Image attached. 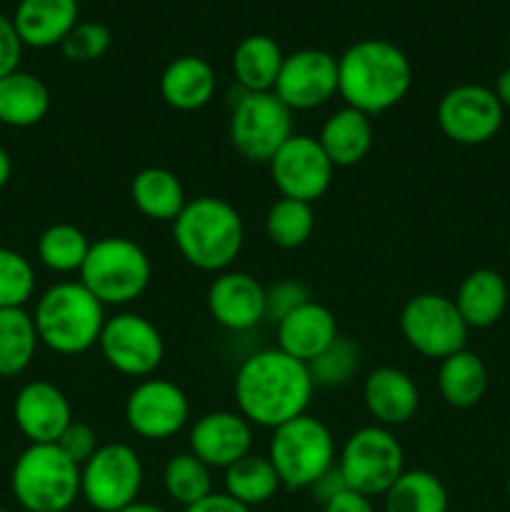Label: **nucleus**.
<instances>
[{"instance_id":"nucleus-1","label":"nucleus","mask_w":510,"mask_h":512,"mask_svg":"<svg viewBox=\"0 0 510 512\" xmlns=\"http://www.w3.org/2000/svg\"><path fill=\"white\" fill-rule=\"evenodd\" d=\"M238 413L253 428H280L308 413L315 385L308 365L278 348L258 350L240 363L233 380Z\"/></svg>"},{"instance_id":"nucleus-2","label":"nucleus","mask_w":510,"mask_h":512,"mask_svg":"<svg viewBox=\"0 0 510 512\" xmlns=\"http://www.w3.org/2000/svg\"><path fill=\"white\" fill-rule=\"evenodd\" d=\"M410 85L413 65L390 40H358L338 58V95L370 118L403 103Z\"/></svg>"},{"instance_id":"nucleus-3","label":"nucleus","mask_w":510,"mask_h":512,"mask_svg":"<svg viewBox=\"0 0 510 512\" xmlns=\"http://www.w3.org/2000/svg\"><path fill=\"white\" fill-rule=\"evenodd\" d=\"M173 243L180 258L203 273H225L245 243V225L235 205L215 195L188 200L173 220Z\"/></svg>"},{"instance_id":"nucleus-4","label":"nucleus","mask_w":510,"mask_h":512,"mask_svg":"<svg viewBox=\"0 0 510 512\" xmlns=\"http://www.w3.org/2000/svg\"><path fill=\"white\" fill-rule=\"evenodd\" d=\"M105 320V305L80 280L50 285L33 313L38 340L58 355L88 353L98 345Z\"/></svg>"},{"instance_id":"nucleus-5","label":"nucleus","mask_w":510,"mask_h":512,"mask_svg":"<svg viewBox=\"0 0 510 512\" xmlns=\"http://www.w3.org/2000/svg\"><path fill=\"white\" fill-rule=\"evenodd\" d=\"M10 488L28 512H68L80 498V465L55 443L28 445L15 460Z\"/></svg>"},{"instance_id":"nucleus-6","label":"nucleus","mask_w":510,"mask_h":512,"mask_svg":"<svg viewBox=\"0 0 510 512\" xmlns=\"http://www.w3.org/2000/svg\"><path fill=\"white\" fill-rule=\"evenodd\" d=\"M80 283L108 308L135 303L148 290L153 265L135 240L108 235L90 243L88 258L80 268Z\"/></svg>"},{"instance_id":"nucleus-7","label":"nucleus","mask_w":510,"mask_h":512,"mask_svg":"<svg viewBox=\"0 0 510 512\" xmlns=\"http://www.w3.org/2000/svg\"><path fill=\"white\" fill-rule=\"evenodd\" d=\"M268 458L283 488L308 490L338 463V450L328 425L305 413L273 430Z\"/></svg>"},{"instance_id":"nucleus-8","label":"nucleus","mask_w":510,"mask_h":512,"mask_svg":"<svg viewBox=\"0 0 510 512\" xmlns=\"http://www.w3.org/2000/svg\"><path fill=\"white\" fill-rule=\"evenodd\" d=\"M338 470L350 490L368 498H383L405 473L403 445L390 428L365 425L343 443Z\"/></svg>"},{"instance_id":"nucleus-9","label":"nucleus","mask_w":510,"mask_h":512,"mask_svg":"<svg viewBox=\"0 0 510 512\" xmlns=\"http://www.w3.org/2000/svg\"><path fill=\"white\" fill-rule=\"evenodd\" d=\"M295 135L293 110L270 93H245L233 100L228 138L250 163H270L273 155Z\"/></svg>"},{"instance_id":"nucleus-10","label":"nucleus","mask_w":510,"mask_h":512,"mask_svg":"<svg viewBox=\"0 0 510 512\" xmlns=\"http://www.w3.org/2000/svg\"><path fill=\"white\" fill-rule=\"evenodd\" d=\"M145 468L138 450L125 443L100 445L80 468V498L98 512H118L138 503Z\"/></svg>"},{"instance_id":"nucleus-11","label":"nucleus","mask_w":510,"mask_h":512,"mask_svg":"<svg viewBox=\"0 0 510 512\" xmlns=\"http://www.w3.org/2000/svg\"><path fill=\"white\" fill-rule=\"evenodd\" d=\"M468 330L455 300L448 295L418 293L400 310V333L423 358L445 360L465 350Z\"/></svg>"},{"instance_id":"nucleus-12","label":"nucleus","mask_w":510,"mask_h":512,"mask_svg":"<svg viewBox=\"0 0 510 512\" xmlns=\"http://www.w3.org/2000/svg\"><path fill=\"white\" fill-rule=\"evenodd\" d=\"M98 348L115 373L140 380L150 378L165 358V340L155 323L128 310L105 320Z\"/></svg>"},{"instance_id":"nucleus-13","label":"nucleus","mask_w":510,"mask_h":512,"mask_svg":"<svg viewBox=\"0 0 510 512\" xmlns=\"http://www.w3.org/2000/svg\"><path fill=\"white\" fill-rule=\"evenodd\" d=\"M435 118L445 138L453 143L483 145L503 128L505 108L490 88L465 83L455 85L440 98Z\"/></svg>"},{"instance_id":"nucleus-14","label":"nucleus","mask_w":510,"mask_h":512,"mask_svg":"<svg viewBox=\"0 0 510 512\" xmlns=\"http://www.w3.org/2000/svg\"><path fill=\"white\" fill-rule=\"evenodd\" d=\"M268 165L280 198L315 203L333 185L335 165L313 135L295 133Z\"/></svg>"},{"instance_id":"nucleus-15","label":"nucleus","mask_w":510,"mask_h":512,"mask_svg":"<svg viewBox=\"0 0 510 512\" xmlns=\"http://www.w3.org/2000/svg\"><path fill=\"white\" fill-rule=\"evenodd\" d=\"M190 403L183 388L165 378H145L125 400V423L143 440H168L188 425Z\"/></svg>"},{"instance_id":"nucleus-16","label":"nucleus","mask_w":510,"mask_h":512,"mask_svg":"<svg viewBox=\"0 0 510 512\" xmlns=\"http://www.w3.org/2000/svg\"><path fill=\"white\" fill-rule=\"evenodd\" d=\"M273 93L293 113L330 103L338 95V58L323 48H300L285 55Z\"/></svg>"},{"instance_id":"nucleus-17","label":"nucleus","mask_w":510,"mask_h":512,"mask_svg":"<svg viewBox=\"0 0 510 512\" xmlns=\"http://www.w3.org/2000/svg\"><path fill=\"white\" fill-rule=\"evenodd\" d=\"M188 445L208 468L228 470L253 453V425L238 410H213L195 420Z\"/></svg>"},{"instance_id":"nucleus-18","label":"nucleus","mask_w":510,"mask_h":512,"mask_svg":"<svg viewBox=\"0 0 510 512\" xmlns=\"http://www.w3.org/2000/svg\"><path fill=\"white\" fill-rule=\"evenodd\" d=\"M13 418L30 445L58 443L73 423V408L63 390L48 380H30L18 390Z\"/></svg>"},{"instance_id":"nucleus-19","label":"nucleus","mask_w":510,"mask_h":512,"mask_svg":"<svg viewBox=\"0 0 510 512\" xmlns=\"http://www.w3.org/2000/svg\"><path fill=\"white\" fill-rule=\"evenodd\" d=\"M208 313L230 333H248L265 320V288L255 275L225 270L208 288Z\"/></svg>"},{"instance_id":"nucleus-20","label":"nucleus","mask_w":510,"mask_h":512,"mask_svg":"<svg viewBox=\"0 0 510 512\" xmlns=\"http://www.w3.org/2000/svg\"><path fill=\"white\" fill-rule=\"evenodd\" d=\"M363 403L375 425L400 428L418 413L420 390L405 370L383 365L370 370L363 380Z\"/></svg>"},{"instance_id":"nucleus-21","label":"nucleus","mask_w":510,"mask_h":512,"mask_svg":"<svg viewBox=\"0 0 510 512\" xmlns=\"http://www.w3.org/2000/svg\"><path fill=\"white\" fill-rule=\"evenodd\" d=\"M275 333H278V350L308 365L338 338V320L328 305L308 300L285 315L275 325Z\"/></svg>"},{"instance_id":"nucleus-22","label":"nucleus","mask_w":510,"mask_h":512,"mask_svg":"<svg viewBox=\"0 0 510 512\" xmlns=\"http://www.w3.org/2000/svg\"><path fill=\"white\" fill-rule=\"evenodd\" d=\"M78 0H20L13 25L25 48L45 50L60 45L80 23Z\"/></svg>"},{"instance_id":"nucleus-23","label":"nucleus","mask_w":510,"mask_h":512,"mask_svg":"<svg viewBox=\"0 0 510 512\" xmlns=\"http://www.w3.org/2000/svg\"><path fill=\"white\" fill-rule=\"evenodd\" d=\"M218 90L213 65L200 55H180L165 65L160 75V95L165 103L180 113L205 108Z\"/></svg>"},{"instance_id":"nucleus-24","label":"nucleus","mask_w":510,"mask_h":512,"mask_svg":"<svg viewBox=\"0 0 510 512\" xmlns=\"http://www.w3.org/2000/svg\"><path fill=\"white\" fill-rule=\"evenodd\" d=\"M318 143L335 168H353L373 148V118L343 105L328 115L320 128Z\"/></svg>"},{"instance_id":"nucleus-25","label":"nucleus","mask_w":510,"mask_h":512,"mask_svg":"<svg viewBox=\"0 0 510 512\" xmlns=\"http://www.w3.org/2000/svg\"><path fill=\"white\" fill-rule=\"evenodd\" d=\"M453 300L468 328H490L508 308V283L498 270L478 268L465 275Z\"/></svg>"},{"instance_id":"nucleus-26","label":"nucleus","mask_w":510,"mask_h":512,"mask_svg":"<svg viewBox=\"0 0 510 512\" xmlns=\"http://www.w3.org/2000/svg\"><path fill=\"white\" fill-rule=\"evenodd\" d=\"M285 53L275 38L263 33L248 35L240 40L230 58L233 78L245 93H270L275 88L280 68H283Z\"/></svg>"},{"instance_id":"nucleus-27","label":"nucleus","mask_w":510,"mask_h":512,"mask_svg":"<svg viewBox=\"0 0 510 512\" xmlns=\"http://www.w3.org/2000/svg\"><path fill=\"white\" fill-rule=\"evenodd\" d=\"M130 200L140 215L158 223H173L188 203L183 183L168 168H143L135 173L130 183Z\"/></svg>"},{"instance_id":"nucleus-28","label":"nucleus","mask_w":510,"mask_h":512,"mask_svg":"<svg viewBox=\"0 0 510 512\" xmlns=\"http://www.w3.org/2000/svg\"><path fill=\"white\" fill-rule=\"evenodd\" d=\"M50 90L28 70L0 78V123L10 128H33L48 115Z\"/></svg>"},{"instance_id":"nucleus-29","label":"nucleus","mask_w":510,"mask_h":512,"mask_svg":"<svg viewBox=\"0 0 510 512\" xmlns=\"http://www.w3.org/2000/svg\"><path fill=\"white\" fill-rule=\"evenodd\" d=\"M438 393L450 408L468 410L485 398L488 390V368L470 350H458L450 358L440 360Z\"/></svg>"},{"instance_id":"nucleus-30","label":"nucleus","mask_w":510,"mask_h":512,"mask_svg":"<svg viewBox=\"0 0 510 512\" xmlns=\"http://www.w3.org/2000/svg\"><path fill=\"white\" fill-rule=\"evenodd\" d=\"M38 345V330L28 310H0V378L25 373L38 353Z\"/></svg>"},{"instance_id":"nucleus-31","label":"nucleus","mask_w":510,"mask_h":512,"mask_svg":"<svg viewBox=\"0 0 510 512\" xmlns=\"http://www.w3.org/2000/svg\"><path fill=\"white\" fill-rule=\"evenodd\" d=\"M383 512H448V490L430 470H405L383 495Z\"/></svg>"},{"instance_id":"nucleus-32","label":"nucleus","mask_w":510,"mask_h":512,"mask_svg":"<svg viewBox=\"0 0 510 512\" xmlns=\"http://www.w3.org/2000/svg\"><path fill=\"white\" fill-rule=\"evenodd\" d=\"M280 488L283 485H280V478L268 455L250 453L225 470V493L238 500V503L248 505L250 510L255 505L273 500Z\"/></svg>"},{"instance_id":"nucleus-33","label":"nucleus","mask_w":510,"mask_h":512,"mask_svg":"<svg viewBox=\"0 0 510 512\" xmlns=\"http://www.w3.org/2000/svg\"><path fill=\"white\" fill-rule=\"evenodd\" d=\"M163 488L168 498L173 503L183 505L185 510L190 505L200 503L203 498H208L210 493H215L213 468H208L203 460L195 458L190 450L175 453L163 468Z\"/></svg>"},{"instance_id":"nucleus-34","label":"nucleus","mask_w":510,"mask_h":512,"mask_svg":"<svg viewBox=\"0 0 510 512\" xmlns=\"http://www.w3.org/2000/svg\"><path fill=\"white\" fill-rule=\"evenodd\" d=\"M38 260L48 270L60 275L80 273L88 258L90 240L80 228L70 223H55L45 228L38 238Z\"/></svg>"},{"instance_id":"nucleus-35","label":"nucleus","mask_w":510,"mask_h":512,"mask_svg":"<svg viewBox=\"0 0 510 512\" xmlns=\"http://www.w3.org/2000/svg\"><path fill=\"white\" fill-rule=\"evenodd\" d=\"M315 230L313 203L280 198L265 215V235L283 250H295L310 240Z\"/></svg>"},{"instance_id":"nucleus-36","label":"nucleus","mask_w":510,"mask_h":512,"mask_svg":"<svg viewBox=\"0 0 510 512\" xmlns=\"http://www.w3.org/2000/svg\"><path fill=\"white\" fill-rule=\"evenodd\" d=\"M315 388H343L360 370V350L350 338H338L308 363Z\"/></svg>"},{"instance_id":"nucleus-37","label":"nucleus","mask_w":510,"mask_h":512,"mask_svg":"<svg viewBox=\"0 0 510 512\" xmlns=\"http://www.w3.org/2000/svg\"><path fill=\"white\" fill-rule=\"evenodd\" d=\"M35 293V270L23 253L0 248V310L23 308Z\"/></svg>"},{"instance_id":"nucleus-38","label":"nucleus","mask_w":510,"mask_h":512,"mask_svg":"<svg viewBox=\"0 0 510 512\" xmlns=\"http://www.w3.org/2000/svg\"><path fill=\"white\" fill-rule=\"evenodd\" d=\"M110 43H113V33H110L108 25L85 20V23H78L65 35L60 50L73 63H93V60L103 58L108 53Z\"/></svg>"},{"instance_id":"nucleus-39","label":"nucleus","mask_w":510,"mask_h":512,"mask_svg":"<svg viewBox=\"0 0 510 512\" xmlns=\"http://www.w3.org/2000/svg\"><path fill=\"white\" fill-rule=\"evenodd\" d=\"M308 300H313L310 298V290L305 288L300 280H278V283H273L270 288H265V320L278 325L285 315L293 313L295 308H300V305L308 303Z\"/></svg>"},{"instance_id":"nucleus-40","label":"nucleus","mask_w":510,"mask_h":512,"mask_svg":"<svg viewBox=\"0 0 510 512\" xmlns=\"http://www.w3.org/2000/svg\"><path fill=\"white\" fill-rule=\"evenodd\" d=\"M55 445H58V448L63 450V453L68 455L75 465H80V468H83V465L88 463L95 453H98L100 440H98V433H95L93 425L73 420V423L65 428V433L60 435V440Z\"/></svg>"},{"instance_id":"nucleus-41","label":"nucleus","mask_w":510,"mask_h":512,"mask_svg":"<svg viewBox=\"0 0 510 512\" xmlns=\"http://www.w3.org/2000/svg\"><path fill=\"white\" fill-rule=\"evenodd\" d=\"M23 40L15 30L13 18L0 13V78L20 70V58H23Z\"/></svg>"},{"instance_id":"nucleus-42","label":"nucleus","mask_w":510,"mask_h":512,"mask_svg":"<svg viewBox=\"0 0 510 512\" xmlns=\"http://www.w3.org/2000/svg\"><path fill=\"white\" fill-rule=\"evenodd\" d=\"M308 490H310V495H313V498L318 500L320 505H325V503H328V500H333L338 493L348 490V485H345L343 475H340V470H338V463H335L333 468L328 470V473L320 475V478L315 480V483L310 485Z\"/></svg>"},{"instance_id":"nucleus-43","label":"nucleus","mask_w":510,"mask_h":512,"mask_svg":"<svg viewBox=\"0 0 510 512\" xmlns=\"http://www.w3.org/2000/svg\"><path fill=\"white\" fill-rule=\"evenodd\" d=\"M323 512H375L373 498L368 495H360L355 490H343V493L335 495L333 500L323 505Z\"/></svg>"},{"instance_id":"nucleus-44","label":"nucleus","mask_w":510,"mask_h":512,"mask_svg":"<svg viewBox=\"0 0 510 512\" xmlns=\"http://www.w3.org/2000/svg\"><path fill=\"white\" fill-rule=\"evenodd\" d=\"M183 512H253L248 505L238 503L235 498H230L228 493H210L208 498H203L200 503L190 505Z\"/></svg>"},{"instance_id":"nucleus-45","label":"nucleus","mask_w":510,"mask_h":512,"mask_svg":"<svg viewBox=\"0 0 510 512\" xmlns=\"http://www.w3.org/2000/svg\"><path fill=\"white\" fill-rule=\"evenodd\" d=\"M493 93L498 95V100H500V105H503V108H510V68H505L503 73L498 75Z\"/></svg>"},{"instance_id":"nucleus-46","label":"nucleus","mask_w":510,"mask_h":512,"mask_svg":"<svg viewBox=\"0 0 510 512\" xmlns=\"http://www.w3.org/2000/svg\"><path fill=\"white\" fill-rule=\"evenodd\" d=\"M10 175H13V160H10L8 150H5L3 145H0V190H3L5 185H8Z\"/></svg>"},{"instance_id":"nucleus-47","label":"nucleus","mask_w":510,"mask_h":512,"mask_svg":"<svg viewBox=\"0 0 510 512\" xmlns=\"http://www.w3.org/2000/svg\"><path fill=\"white\" fill-rule=\"evenodd\" d=\"M118 512H168L165 508H160V505H153V503H133V505H128V508H123V510H118Z\"/></svg>"},{"instance_id":"nucleus-48","label":"nucleus","mask_w":510,"mask_h":512,"mask_svg":"<svg viewBox=\"0 0 510 512\" xmlns=\"http://www.w3.org/2000/svg\"><path fill=\"white\" fill-rule=\"evenodd\" d=\"M505 490H508V498H510V475H508V485H505Z\"/></svg>"},{"instance_id":"nucleus-49","label":"nucleus","mask_w":510,"mask_h":512,"mask_svg":"<svg viewBox=\"0 0 510 512\" xmlns=\"http://www.w3.org/2000/svg\"><path fill=\"white\" fill-rule=\"evenodd\" d=\"M0 512H10V510H5V508H0Z\"/></svg>"},{"instance_id":"nucleus-50","label":"nucleus","mask_w":510,"mask_h":512,"mask_svg":"<svg viewBox=\"0 0 510 512\" xmlns=\"http://www.w3.org/2000/svg\"><path fill=\"white\" fill-rule=\"evenodd\" d=\"M68 512H70V510H68Z\"/></svg>"}]
</instances>
